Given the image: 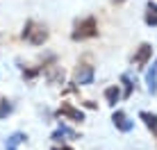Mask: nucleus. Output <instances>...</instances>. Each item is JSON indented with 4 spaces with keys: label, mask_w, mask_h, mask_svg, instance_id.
I'll return each instance as SVG.
<instances>
[{
    "label": "nucleus",
    "mask_w": 157,
    "mask_h": 150,
    "mask_svg": "<svg viewBox=\"0 0 157 150\" xmlns=\"http://www.w3.org/2000/svg\"><path fill=\"white\" fill-rule=\"evenodd\" d=\"M23 41H28L30 46H43L48 41V28L43 23H39V21H28V23H25V28H23Z\"/></svg>",
    "instance_id": "nucleus-1"
},
{
    "label": "nucleus",
    "mask_w": 157,
    "mask_h": 150,
    "mask_svg": "<svg viewBox=\"0 0 157 150\" xmlns=\"http://www.w3.org/2000/svg\"><path fill=\"white\" fill-rule=\"evenodd\" d=\"M94 36H98V23H96L94 16H86L73 25V32H71L73 41H86V39H94Z\"/></svg>",
    "instance_id": "nucleus-2"
},
{
    "label": "nucleus",
    "mask_w": 157,
    "mask_h": 150,
    "mask_svg": "<svg viewBox=\"0 0 157 150\" xmlns=\"http://www.w3.org/2000/svg\"><path fill=\"white\" fill-rule=\"evenodd\" d=\"M94 77H96V71H94V66H91L89 57H84V59L78 64L75 73H73V82L75 84H91Z\"/></svg>",
    "instance_id": "nucleus-3"
},
{
    "label": "nucleus",
    "mask_w": 157,
    "mask_h": 150,
    "mask_svg": "<svg viewBox=\"0 0 157 150\" xmlns=\"http://www.w3.org/2000/svg\"><path fill=\"white\" fill-rule=\"evenodd\" d=\"M41 73L46 75V80H48L50 84H62V82H64V68L55 64V57H50V62L41 68Z\"/></svg>",
    "instance_id": "nucleus-4"
},
{
    "label": "nucleus",
    "mask_w": 157,
    "mask_h": 150,
    "mask_svg": "<svg viewBox=\"0 0 157 150\" xmlns=\"http://www.w3.org/2000/svg\"><path fill=\"white\" fill-rule=\"evenodd\" d=\"M150 57H153V46L150 43H141L137 48V52H134V57H132V66L134 68H144Z\"/></svg>",
    "instance_id": "nucleus-5"
},
{
    "label": "nucleus",
    "mask_w": 157,
    "mask_h": 150,
    "mask_svg": "<svg viewBox=\"0 0 157 150\" xmlns=\"http://www.w3.org/2000/svg\"><path fill=\"white\" fill-rule=\"evenodd\" d=\"M57 116H64V118L73 121V123H82L84 121V114L78 109V107H73L71 103H62L57 109Z\"/></svg>",
    "instance_id": "nucleus-6"
},
{
    "label": "nucleus",
    "mask_w": 157,
    "mask_h": 150,
    "mask_svg": "<svg viewBox=\"0 0 157 150\" xmlns=\"http://www.w3.org/2000/svg\"><path fill=\"white\" fill-rule=\"evenodd\" d=\"M112 123H114V127L118 132H130L132 125H134V123L128 118L125 111H114V114H112Z\"/></svg>",
    "instance_id": "nucleus-7"
},
{
    "label": "nucleus",
    "mask_w": 157,
    "mask_h": 150,
    "mask_svg": "<svg viewBox=\"0 0 157 150\" xmlns=\"http://www.w3.org/2000/svg\"><path fill=\"white\" fill-rule=\"evenodd\" d=\"M52 139H55V141H64V139H71V141H75V139H80V134H78L75 130H71V127L62 125V127H57V130L52 132Z\"/></svg>",
    "instance_id": "nucleus-8"
},
{
    "label": "nucleus",
    "mask_w": 157,
    "mask_h": 150,
    "mask_svg": "<svg viewBox=\"0 0 157 150\" xmlns=\"http://www.w3.org/2000/svg\"><path fill=\"white\" fill-rule=\"evenodd\" d=\"M146 87H148V93H153V96L157 93V59L146 73Z\"/></svg>",
    "instance_id": "nucleus-9"
},
{
    "label": "nucleus",
    "mask_w": 157,
    "mask_h": 150,
    "mask_svg": "<svg viewBox=\"0 0 157 150\" xmlns=\"http://www.w3.org/2000/svg\"><path fill=\"white\" fill-rule=\"evenodd\" d=\"M28 141V134H23V132H14L12 137L7 139V143H5V150H18L21 143Z\"/></svg>",
    "instance_id": "nucleus-10"
},
{
    "label": "nucleus",
    "mask_w": 157,
    "mask_h": 150,
    "mask_svg": "<svg viewBox=\"0 0 157 150\" xmlns=\"http://www.w3.org/2000/svg\"><path fill=\"white\" fill-rule=\"evenodd\" d=\"M139 118L144 121V125L153 132V137H157V114H150V111H141Z\"/></svg>",
    "instance_id": "nucleus-11"
},
{
    "label": "nucleus",
    "mask_w": 157,
    "mask_h": 150,
    "mask_svg": "<svg viewBox=\"0 0 157 150\" xmlns=\"http://www.w3.org/2000/svg\"><path fill=\"white\" fill-rule=\"evenodd\" d=\"M146 25H150V28H155L157 25V5L155 2H148L146 5V16H144Z\"/></svg>",
    "instance_id": "nucleus-12"
},
{
    "label": "nucleus",
    "mask_w": 157,
    "mask_h": 150,
    "mask_svg": "<svg viewBox=\"0 0 157 150\" xmlns=\"http://www.w3.org/2000/svg\"><path fill=\"white\" fill-rule=\"evenodd\" d=\"M118 98H121V91H118V87H109V89H105V100H107V105L114 107V105L118 103Z\"/></svg>",
    "instance_id": "nucleus-13"
},
{
    "label": "nucleus",
    "mask_w": 157,
    "mask_h": 150,
    "mask_svg": "<svg viewBox=\"0 0 157 150\" xmlns=\"http://www.w3.org/2000/svg\"><path fill=\"white\" fill-rule=\"evenodd\" d=\"M12 103H9L7 98H5V96H0V118H7L9 114H12Z\"/></svg>",
    "instance_id": "nucleus-14"
},
{
    "label": "nucleus",
    "mask_w": 157,
    "mask_h": 150,
    "mask_svg": "<svg viewBox=\"0 0 157 150\" xmlns=\"http://www.w3.org/2000/svg\"><path fill=\"white\" fill-rule=\"evenodd\" d=\"M121 82H123V98H130V96H132V80H130V75H125L123 73L121 75Z\"/></svg>",
    "instance_id": "nucleus-15"
},
{
    "label": "nucleus",
    "mask_w": 157,
    "mask_h": 150,
    "mask_svg": "<svg viewBox=\"0 0 157 150\" xmlns=\"http://www.w3.org/2000/svg\"><path fill=\"white\" fill-rule=\"evenodd\" d=\"M52 150H73V148H68V146H62V148H59V146H55Z\"/></svg>",
    "instance_id": "nucleus-16"
},
{
    "label": "nucleus",
    "mask_w": 157,
    "mask_h": 150,
    "mask_svg": "<svg viewBox=\"0 0 157 150\" xmlns=\"http://www.w3.org/2000/svg\"><path fill=\"white\" fill-rule=\"evenodd\" d=\"M114 2H116V5H121V2H125V0H114Z\"/></svg>",
    "instance_id": "nucleus-17"
}]
</instances>
